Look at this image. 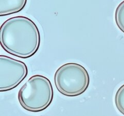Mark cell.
Here are the masks:
<instances>
[{
  "label": "cell",
  "mask_w": 124,
  "mask_h": 116,
  "mask_svg": "<svg viewBox=\"0 0 124 116\" xmlns=\"http://www.w3.org/2000/svg\"><path fill=\"white\" fill-rule=\"evenodd\" d=\"M115 19L117 27L124 33V0L116 7Z\"/></svg>",
  "instance_id": "cell-6"
},
{
  "label": "cell",
  "mask_w": 124,
  "mask_h": 116,
  "mask_svg": "<svg viewBox=\"0 0 124 116\" xmlns=\"http://www.w3.org/2000/svg\"><path fill=\"white\" fill-rule=\"evenodd\" d=\"M0 44L11 55L22 59L30 58L39 48L40 31L35 22L28 17H12L1 24Z\"/></svg>",
  "instance_id": "cell-1"
},
{
  "label": "cell",
  "mask_w": 124,
  "mask_h": 116,
  "mask_svg": "<svg viewBox=\"0 0 124 116\" xmlns=\"http://www.w3.org/2000/svg\"><path fill=\"white\" fill-rule=\"evenodd\" d=\"M90 82L87 69L82 65L69 62L59 66L54 75V85L61 94L77 97L88 89Z\"/></svg>",
  "instance_id": "cell-3"
},
{
  "label": "cell",
  "mask_w": 124,
  "mask_h": 116,
  "mask_svg": "<svg viewBox=\"0 0 124 116\" xmlns=\"http://www.w3.org/2000/svg\"><path fill=\"white\" fill-rule=\"evenodd\" d=\"M27 0H0V16H8L21 12Z\"/></svg>",
  "instance_id": "cell-5"
},
{
  "label": "cell",
  "mask_w": 124,
  "mask_h": 116,
  "mask_svg": "<svg viewBox=\"0 0 124 116\" xmlns=\"http://www.w3.org/2000/svg\"><path fill=\"white\" fill-rule=\"evenodd\" d=\"M53 89L50 80L42 75L35 74L21 87L18 99L23 109L33 112L47 109L53 99Z\"/></svg>",
  "instance_id": "cell-2"
},
{
  "label": "cell",
  "mask_w": 124,
  "mask_h": 116,
  "mask_svg": "<svg viewBox=\"0 0 124 116\" xmlns=\"http://www.w3.org/2000/svg\"><path fill=\"white\" fill-rule=\"evenodd\" d=\"M115 103L117 110L124 116V84L119 87L116 91Z\"/></svg>",
  "instance_id": "cell-7"
},
{
  "label": "cell",
  "mask_w": 124,
  "mask_h": 116,
  "mask_svg": "<svg viewBox=\"0 0 124 116\" xmlns=\"http://www.w3.org/2000/svg\"><path fill=\"white\" fill-rule=\"evenodd\" d=\"M27 74L28 68L25 63L8 56L0 55V91L14 89Z\"/></svg>",
  "instance_id": "cell-4"
}]
</instances>
